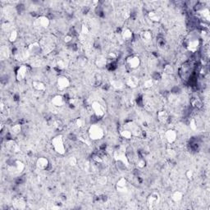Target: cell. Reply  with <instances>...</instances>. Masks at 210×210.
<instances>
[{"mask_svg": "<svg viewBox=\"0 0 210 210\" xmlns=\"http://www.w3.org/2000/svg\"><path fill=\"white\" fill-rule=\"evenodd\" d=\"M108 58L109 59H116L117 58V54L115 53H109V56H108Z\"/></svg>", "mask_w": 210, "mask_h": 210, "instance_id": "cell-55", "label": "cell"}, {"mask_svg": "<svg viewBox=\"0 0 210 210\" xmlns=\"http://www.w3.org/2000/svg\"><path fill=\"white\" fill-rule=\"evenodd\" d=\"M164 139H166V141L168 144H173L177 139V131L173 129H168L164 132Z\"/></svg>", "mask_w": 210, "mask_h": 210, "instance_id": "cell-8", "label": "cell"}, {"mask_svg": "<svg viewBox=\"0 0 210 210\" xmlns=\"http://www.w3.org/2000/svg\"><path fill=\"white\" fill-rule=\"evenodd\" d=\"M110 85L117 90H122L125 86V84L120 80H112L110 81Z\"/></svg>", "mask_w": 210, "mask_h": 210, "instance_id": "cell-29", "label": "cell"}, {"mask_svg": "<svg viewBox=\"0 0 210 210\" xmlns=\"http://www.w3.org/2000/svg\"><path fill=\"white\" fill-rule=\"evenodd\" d=\"M75 125L78 128H81L85 126V120L81 117H78L75 120Z\"/></svg>", "mask_w": 210, "mask_h": 210, "instance_id": "cell-45", "label": "cell"}, {"mask_svg": "<svg viewBox=\"0 0 210 210\" xmlns=\"http://www.w3.org/2000/svg\"><path fill=\"white\" fill-rule=\"evenodd\" d=\"M27 71H28V68L26 65H22L21 66H19L16 71V78L18 81H22V80H24L27 74Z\"/></svg>", "mask_w": 210, "mask_h": 210, "instance_id": "cell-12", "label": "cell"}, {"mask_svg": "<svg viewBox=\"0 0 210 210\" xmlns=\"http://www.w3.org/2000/svg\"><path fill=\"white\" fill-rule=\"evenodd\" d=\"M11 130H12V134H14V135H19V134L22 132V125L19 123L14 124L13 126H12Z\"/></svg>", "mask_w": 210, "mask_h": 210, "instance_id": "cell-37", "label": "cell"}, {"mask_svg": "<svg viewBox=\"0 0 210 210\" xmlns=\"http://www.w3.org/2000/svg\"><path fill=\"white\" fill-rule=\"evenodd\" d=\"M2 29L3 30V31H6V32H7V31H12V25L10 24V22H3V23H2Z\"/></svg>", "mask_w": 210, "mask_h": 210, "instance_id": "cell-48", "label": "cell"}, {"mask_svg": "<svg viewBox=\"0 0 210 210\" xmlns=\"http://www.w3.org/2000/svg\"><path fill=\"white\" fill-rule=\"evenodd\" d=\"M95 65L99 68H104L107 66V58L104 56H98L95 59Z\"/></svg>", "mask_w": 210, "mask_h": 210, "instance_id": "cell-27", "label": "cell"}, {"mask_svg": "<svg viewBox=\"0 0 210 210\" xmlns=\"http://www.w3.org/2000/svg\"><path fill=\"white\" fill-rule=\"evenodd\" d=\"M164 71L167 75H172L174 72V68L172 65L166 64L164 66Z\"/></svg>", "mask_w": 210, "mask_h": 210, "instance_id": "cell-40", "label": "cell"}, {"mask_svg": "<svg viewBox=\"0 0 210 210\" xmlns=\"http://www.w3.org/2000/svg\"><path fill=\"white\" fill-rule=\"evenodd\" d=\"M199 46H200V40H199V38L195 36H190V39L186 40V48L190 52L195 53L199 49Z\"/></svg>", "mask_w": 210, "mask_h": 210, "instance_id": "cell-4", "label": "cell"}, {"mask_svg": "<svg viewBox=\"0 0 210 210\" xmlns=\"http://www.w3.org/2000/svg\"><path fill=\"white\" fill-rule=\"evenodd\" d=\"M53 128L57 130H62L64 127V124L61 119H55L53 121Z\"/></svg>", "mask_w": 210, "mask_h": 210, "instance_id": "cell-33", "label": "cell"}, {"mask_svg": "<svg viewBox=\"0 0 210 210\" xmlns=\"http://www.w3.org/2000/svg\"><path fill=\"white\" fill-rule=\"evenodd\" d=\"M31 53H29L28 49H26V50H22L20 52H17V53H15V58L17 61H23V60H26L27 58H29L31 57Z\"/></svg>", "mask_w": 210, "mask_h": 210, "instance_id": "cell-22", "label": "cell"}, {"mask_svg": "<svg viewBox=\"0 0 210 210\" xmlns=\"http://www.w3.org/2000/svg\"><path fill=\"white\" fill-rule=\"evenodd\" d=\"M52 146H53V149L57 154L60 155L65 154L66 148H65L63 136L62 135H56L55 137L53 138V139H52Z\"/></svg>", "mask_w": 210, "mask_h": 210, "instance_id": "cell-2", "label": "cell"}, {"mask_svg": "<svg viewBox=\"0 0 210 210\" xmlns=\"http://www.w3.org/2000/svg\"><path fill=\"white\" fill-rule=\"evenodd\" d=\"M67 163H68V164L71 167H76L78 163L77 158L76 157V156H70V157L68 158Z\"/></svg>", "mask_w": 210, "mask_h": 210, "instance_id": "cell-41", "label": "cell"}, {"mask_svg": "<svg viewBox=\"0 0 210 210\" xmlns=\"http://www.w3.org/2000/svg\"><path fill=\"white\" fill-rule=\"evenodd\" d=\"M136 166H137L138 168H139V169H143L144 168H145L146 166V161L145 159H139L137 160V162H136Z\"/></svg>", "mask_w": 210, "mask_h": 210, "instance_id": "cell-47", "label": "cell"}, {"mask_svg": "<svg viewBox=\"0 0 210 210\" xmlns=\"http://www.w3.org/2000/svg\"><path fill=\"white\" fill-rule=\"evenodd\" d=\"M51 102H52L53 106L59 107L60 108V107H62L65 104V103H66V99L62 95H56L52 98Z\"/></svg>", "mask_w": 210, "mask_h": 210, "instance_id": "cell-15", "label": "cell"}, {"mask_svg": "<svg viewBox=\"0 0 210 210\" xmlns=\"http://www.w3.org/2000/svg\"><path fill=\"white\" fill-rule=\"evenodd\" d=\"M6 148L8 149L9 151H11L12 153H19L20 152V147L17 144V143L12 139H9L6 142Z\"/></svg>", "mask_w": 210, "mask_h": 210, "instance_id": "cell-18", "label": "cell"}, {"mask_svg": "<svg viewBox=\"0 0 210 210\" xmlns=\"http://www.w3.org/2000/svg\"><path fill=\"white\" fill-rule=\"evenodd\" d=\"M166 154H168V157H170V158L175 157V156H176V154H176V151H175L174 149H172V148L167 149Z\"/></svg>", "mask_w": 210, "mask_h": 210, "instance_id": "cell-51", "label": "cell"}, {"mask_svg": "<svg viewBox=\"0 0 210 210\" xmlns=\"http://www.w3.org/2000/svg\"><path fill=\"white\" fill-rule=\"evenodd\" d=\"M122 17H123V18H125V19H128V18L130 17V12L128 11V10H125V11L122 12Z\"/></svg>", "mask_w": 210, "mask_h": 210, "instance_id": "cell-54", "label": "cell"}, {"mask_svg": "<svg viewBox=\"0 0 210 210\" xmlns=\"http://www.w3.org/2000/svg\"><path fill=\"white\" fill-rule=\"evenodd\" d=\"M79 100L76 98H69L67 100V104H69V106L71 107L72 109H75L79 105Z\"/></svg>", "mask_w": 210, "mask_h": 210, "instance_id": "cell-38", "label": "cell"}, {"mask_svg": "<svg viewBox=\"0 0 210 210\" xmlns=\"http://www.w3.org/2000/svg\"><path fill=\"white\" fill-rule=\"evenodd\" d=\"M63 41H64L66 44H69V43H71V41H72V36H71V35L67 34V35H66V36H64Z\"/></svg>", "mask_w": 210, "mask_h": 210, "instance_id": "cell-53", "label": "cell"}, {"mask_svg": "<svg viewBox=\"0 0 210 210\" xmlns=\"http://www.w3.org/2000/svg\"><path fill=\"white\" fill-rule=\"evenodd\" d=\"M190 104L193 108L196 109H200L203 108V102L201 100H199L198 98H192L190 100Z\"/></svg>", "mask_w": 210, "mask_h": 210, "instance_id": "cell-31", "label": "cell"}, {"mask_svg": "<svg viewBox=\"0 0 210 210\" xmlns=\"http://www.w3.org/2000/svg\"><path fill=\"white\" fill-rule=\"evenodd\" d=\"M154 81L152 80V79H148V80H146L144 82V84H143V86H144V89H150L152 88L153 86H154Z\"/></svg>", "mask_w": 210, "mask_h": 210, "instance_id": "cell-46", "label": "cell"}, {"mask_svg": "<svg viewBox=\"0 0 210 210\" xmlns=\"http://www.w3.org/2000/svg\"><path fill=\"white\" fill-rule=\"evenodd\" d=\"M127 129L130 130V132L132 133V135L134 136L137 137V136H140L142 135L141 128L134 122H130L127 124Z\"/></svg>", "mask_w": 210, "mask_h": 210, "instance_id": "cell-14", "label": "cell"}, {"mask_svg": "<svg viewBox=\"0 0 210 210\" xmlns=\"http://www.w3.org/2000/svg\"><path fill=\"white\" fill-rule=\"evenodd\" d=\"M56 66L59 70H64L66 67V63L63 59H58L57 61V63H56Z\"/></svg>", "mask_w": 210, "mask_h": 210, "instance_id": "cell-43", "label": "cell"}, {"mask_svg": "<svg viewBox=\"0 0 210 210\" xmlns=\"http://www.w3.org/2000/svg\"><path fill=\"white\" fill-rule=\"evenodd\" d=\"M183 192H181L180 190H175L174 192L172 194V199L175 203H180L183 199Z\"/></svg>", "mask_w": 210, "mask_h": 210, "instance_id": "cell-30", "label": "cell"}, {"mask_svg": "<svg viewBox=\"0 0 210 210\" xmlns=\"http://www.w3.org/2000/svg\"><path fill=\"white\" fill-rule=\"evenodd\" d=\"M0 55H1V58L2 59H7L9 58V49L8 48L5 46H2L0 49Z\"/></svg>", "mask_w": 210, "mask_h": 210, "instance_id": "cell-36", "label": "cell"}, {"mask_svg": "<svg viewBox=\"0 0 210 210\" xmlns=\"http://www.w3.org/2000/svg\"><path fill=\"white\" fill-rule=\"evenodd\" d=\"M125 83H126V85L129 88L135 89L139 85V80H138V78L136 76H130L126 78Z\"/></svg>", "mask_w": 210, "mask_h": 210, "instance_id": "cell-16", "label": "cell"}, {"mask_svg": "<svg viewBox=\"0 0 210 210\" xmlns=\"http://www.w3.org/2000/svg\"><path fill=\"white\" fill-rule=\"evenodd\" d=\"M32 87H33L36 90L40 91V92H43V91L46 90V85L44 82L41 81H32Z\"/></svg>", "mask_w": 210, "mask_h": 210, "instance_id": "cell-23", "label": "cell"}, {"mask_svg": "<svg viewBox=\"0 0 210 210\" xmlns=\"http://www.w3.org/2000/svg\"><path fill=\"white\" fill-rule=\"evenodd\" d=\"M190 129L192 130H194V131H195V130L198 129V123H197L196 120H195V118H192V119L190 121Z\"/></svg>", "mask_w": 210, "mask_h": 210, "instance_id": "cell-49", "label": "cell"}, {"mask_svg": "<svg viewBox=\"0 0 210 210\" xmlns=\"http://www.w3.org/2000/svg\"><path fill=\"white\" fill-rule=\"evenodd\" d=\"M70 80L66 76H59L57 80V86L59 90H64L70 86Z\"/></svg>", "mask_w": 210, "mask_h": 210, "instance_id": "cell-11", "label": "cell"}, {"mask_svg": "<svg viewBox=\"0 0 210 210\" xmlns=\"http://www.w3.org/2000/svg\"><path fill=\"white\" fill-rule=\"evenodd\" d=\"M36 165L38 169L40 170H46L49 167V159L45 157H40L38 158L36 160Z\"/></svg>", "mask_w": 210, "mask_h": 210, "instance_id": "cell-13", "label": "cell"}, {"mask_svg": "<svg viewBox=\"0 0 210 210\" xmlns=\"http://www.w3.org/2000/svg\"><path fill=\"white\" fill-rule=\"evenodd\" d=\"M89 136L92 140H100L104 136V130L98 124H92L88 130Z\"/></svg>", "mask_w": 210, "mask_h": 210, "instance_id": "cell-1", "label": "cell"}, {"mask_svg": "<svg viewBox=\"0 0 210 210\" xmlns=\"http://www.w3.org/2000/svg\"><path fill=\"white\" fill-rule=\"evenodd\" d=\"M92 159H93V160L95 162V163H97V164H99L103 163V159H102L100 156H99L98 154H94L93 156H92Z\"/></svg>", "mask_w": 210, "mask_h": 210, "instance_id": "cell-52", "label": "cell"}, {"mask_svg": "<svg viewBox=\"0 0 210 210\" xmlns=\"http://www.w3.org/2000/svg\"><path fill=\"white\" fill-rule=\"evenodd\" d=\"M160 195L157 191H154L147 198V205L149 208H154L160 203Z\"/></svg>", "mask_w": 210, "mask_h": 210, "instance_id": "cell-5", "label": "cell"}, {"mask_svg": "<svg viewBox=\"0 0 210 210\" xmlns=\"http://www.w3.org/2000/svg\"><path fill=\"white\" fill-rule=\"evenodd\" d=\"M126 64L130 69L138 68L140 65V58L138 56L131 55L126 58Z\"/></svg>", "mask_w": 210, "mask_h": 210, "instance_id": "cell-9", "label": "cell"}, {"mask_svg": "<svg viewBox=\"0 0 210 210\" xmlns=\"http://www.w3.org/2000/svg\"><path fill=\"white\" fill-rule=\"evenodd\" d=\"M121 36H122V38L123 40H125V41H130L134 37V33L129 28H123L122 30V31H121Z\"/></svg>", "mask_w": 210, "mask_h": 210, "instance_id": "cell-19", "label": "cell"}, {"mask_svg": "<svg viewBox=\"0 0 210 210\" xmlns=\"http://www.w3.org/2000/svg\"><path fill=\"white\" fill-rule=\"evenodd\" d=\"M97 183L100 186H105L108 183V177L106 176H100L98 177Z\"/></svg>", "mask_w": 210, "mask_h": 210, "instance_id": "cell-42", "label": "cell"}, {"mask_svg": "<svg viewBox=\"0 0 210 210\" xmlns=\"http://www.w3.org/2000/svg\"><path fill=\"white\" fill-rule=\"evenodd\" d=\"M12 205L14 208L17 209H24L26 208V202L21 197H17L12 200Z\"/></svg>", "mask_w": 210, "mask_h": 210, "instance_id": "cell-21", "label": "cell"}, {"mask_svg": "<svg viewBox=\"0 0 210 210\" xmlns=\"http://www.w3.org/2000/svg\"><path fill=\"white\" fill-rule=\"evenodd\" d=\"M128 182L125 177H121L116 183V190L119 193H126L128 190Z\"/></svg>", "mask_w": 210, "mask_h": 210, "instance_id": "cell-7", "label": "cell"}, {"mask_svg": "<svg viewBox=\"0 0 210 210\" xmlns=\"http://www.w3.org/2000/svg\"><path fill=\"white\" fill-rule=\"evenodd\" d=\"M90 27H89L88 25L86 24H82L81 27V32L82 35L84 36H87L89 33H90Z\"/></svg>", "mask_w": 210, "mask_h": 210, "instance_id": "cell-44", "label": "cell"}, {"mask_svg": "<svg viewBox=\"0 0 210 210\" xmlns=\"http://www.w3.org/2000/svg\"><path fill=\"white\" fill-rule=\"evenodd\" d=\"M77 63L78 65L80 66H81V67H83V66H85L87 65V63H88V59H87V58L85 57V56H80V57H78L77 58Z\"/></svg>", "mask_w": 210, "mask_h": 210, "instance_id": "cell-39", "label": "cell"}, {"mask_svg": "<svg viewBox=\"0 0 210 210\" xmlns=\"http://www.w3.org/2000/svg\"><path fill=\"white\" fill-rule=\"evenodd\" d=\"M157 118L160 123L166 124L169 120V114L166 110H160L157 113Z\"/></svg>", "mask_w": 210, "mask_h": 210, "instance_id": "cell-20", "label": "cell"}, {"mask_svg": "<svg viewBox=\"0 0 210 210\" xmlns=\"http://www.w3.org/2000/svg\"><path fill=\"white\" fill-rule=\"evenodd\" d=\"M92 83H93L94 86H100L102 83H103V77H102V76L100 74H99V73L95 74L93 76V81H92Z\"/></svg>", "mask_w": 210, "mask_h": 210, "instance_id": "cell-32", "label": "cell"}, {"mask_svg": "<svg viewBox=\"0 0 210 210\" xmlns=\"http://www.w3.org/2000/svg\"><path fill=\"white\" fill-rule=\"evenodd\" d=\"M18 37V32L17 30H12L10 31V33L8 35V40L11 43L16 42V40H17Z\"/></svg>", "mask_w": 210, "mask_h": 210, "instance_id": "cell-35", "label": "cell"}, {"mask_svg": "<svg viewBox=\"0 0 210 210\" xmlns=\"http://www.w3.org/2000/svg\"><path fill=\"white\" fill-rule=\"evenodd\" d=\"M7 166L13 173H22L25 169V164L20 160H9L7 161Z\"/></svg>", "mask_w": 210, "mask_h": 210, "instance_id": "cell-3", "label": "cell"}, {"mask_svg": "<svg viewBox=\"0 0 210 210\" xmlns=\"http://www.w3.org/2000/svg\"><path fill=\"white\" fill-rule=\"evenodd\" d=\"M31 55H36L38 53L41 52V46L38 42H33L29 44V46L27 48Z\"/></svg>", "mask_w": 210, "mask_h": 210, "instance_id": "cell-17", "label": "cell"}, {"mask_svg": "<svg viewBox=\"0 0 210 210\" xmlns=\"http://www.w3.org/2000/svg\"><path fill=\"white\" fill-rule=\"evenodd\" d=\"M4 108H5V104H3V102H1V104H0V111H1V113H3Z\"/></svg>", "mask_w": 210, "mask_h": 210, "instance_id": "cell-56", "label": "cell"}, {"mask_svg": "<svg viewBox=\"0 0 210 210\" xmlns=\"http://www.w3.org/2000/svg\"><path fill=\"white\" fill-rule=\"evenodd\" d=\"M198 13L200 14L201 16L202 19H203V22H205L207 23H208L210 21V12L208 10V7H203L202 10H200L199 12H198Z\"/></svg>", "mask_w": 210, "mask_h": 210, "instance_id": "cell-28", "label": "cell"}, {"mask_svg": "<svg viewBox=\"0 0 210 210\" xmlns=\"http://www.w3.org/2000/svg\"><path fill=\"white\" fill-rule=\"evenodd\" d=\"M35 24L36 25V27L46 29L50 25V20L49 19V17H47L46 16H40L35 21Z\"/></svg>", "mask_w": 210, "mask_h": 210, "instance_id": "cell-10", "label": "cell"}, {"mask_svg": "<svg viewBox=\"0 0 210 210\" xmlns=\"http://www.w3.org/2000/svg\"><path fill=\"white\" fill-rule=\"evenodd\" d=\"M153 35L152 32L149 30H145V31H143L140 33V39L142 40V41L144 43H149L152 40Z\"/></svg>", "mask_w": 210, "mask_h": 210, "instance_id": "cell-24", "label": "cell"}, {"mask_svg": "<svg viewBox=\"0 0 210 210\" xmlns=\"http://www.w3.org/2000/svg\"><path fill=\"white\" fill-rule=\"evenodd\" d=\"M114 158H115L116 161H120L124 163L125 164H126L127 166L129 165V161L128 159L126 157V155L124 154L123 153L120 152V151H116L115 154H114Z\"/></svg>", "mask_w": 210, "mask_h": 210, "instance_id": "cell-25", "label": "cell"}, {"mask_svg": "<svg viewBox=\"0 0 210 210\" xmlns=\"http://www.w3.org/2000/svg\"><path fill=\"white\" fill-rule=\"evenodd\" d=\"M148 17L149 20L153 22H159L161 20V15L159 13V12L152 10L148 12Z\"/></svg>", "mask_w": 210, "mask_h": 210, "instance_id": "cell-26", "label": "cell"}, {"mask_svg": "<svg viewBox=\"0 0 210 210\" xmlns=\"http://www.w3.org/2000/svg\"><path fill=\"white\" fill-rule=\"evenodd\" d=\"M185 176L188 180H192L193 177H194V172L191 169H188V170L186 171Z\"/></svg>", "mask_w": 210, "mask_h": 210, "instance_id": "cell-50", "label": "cell"}, {"mask_svg": "<svg viewBox=\"0 0 210 210\" xmlns=\"http://www.w3.org/2000/svg\"><path fill=\"white\" fill-rule=\"evenodd\" d=\"M120 134H121V136L122 138L126 139H130L132 138V133L130 132V130L129 129H122L121 131H120Z\"/></svg>", "mask_w": 210, "mask_h": 210, "instance_id": "cell-34", "label": "cell"}, {"mask_svg": "<svg viewBox=\"0 0 210 210\" xmlns=\"http://www.w3.org/2000/svg\"><path fill=\"white\" fill-rule=\"evenodd\" d=\"M91 109L93 110V113L95 116L97 118H102L105 114V111H104V107L101 104V103L99 101H94L91 104Z\"/></svg>", "mask_w": 210, "mask_h": 210, "instance_id": "cell-6", "label": "cell"}]
</instances>
